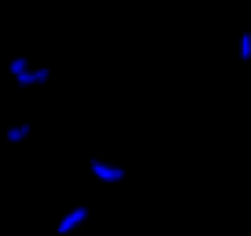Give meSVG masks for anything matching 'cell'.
<instances>
[{
	"label": "cell",
	"instance_id": "cell-3",
	"mask_svg": "<svg viewBox=\"0 0 251 236\" xmlns=\"http://www.w3.org/2000/svg\"><path fill=\"white\" fill-rule=\"evenodd\" d=\"M89 219H91V207L84 204V202H79V204L69 207L67 212H62V214L57 216V221H54V234H57V236H72V234H76L79 229H84Z\"/></svg>",
	"mask_w": 251,
	"mask_h": 236
},
{
	"label": "cell",
	"instance_id": "cell-1",
	"mask_svg": "<svg viewBox=\"0 0 251 236\" xmlns=\"http://www.w3.org/2000/svg\"><path fill=\"white\" fill-rule=\"evenodd\" d=\"M8 76L13 79V84L20 91H35L42 89L52 81V67L35 62L27 54H15L13 59H8Z\"/></svg>",
	"mask_w": 251,
	"mask_h": 236
},
{
	"label": "cell",
	"instance_id": "cell-2",
	"mask_svg": "<svg viewBox=\"0 0 251 236\" xmlns=\"http://www.w3.org/2000/svg\"><path fill=\"white\" fill-rule=\"evenodd\" d=\"M86 170L89 175L103 185V187H116L121 185L126 177H128V170H126L118 160H111V158H101V155H94L86 160Z\"/></svg>",
	"mask_w": 251,
	"mask_h": 236
},
{
	"label": "cell",
	"instance_id": "cell-5",
	"mask_svg": "<svg viewBox=\"0 0 251 236\" xmlns=\"http://www.w3.org/2000/svg\"><path fill=\"white\" fill-rule=\"evenodd\" d=\"M236 52H239V59H241L244 64L251 62V35H249V32H241L239 45H236Z\"/></svg>",
	"mask_w": 251,
	"mask_h": 236
},
{
	"label": "cell",
	"instance_id": "cell-4",
	"mask_svg": "<svg viewBox=\"0 0 251 236\" xmlns=\"http://www.w3.org/2000/svg\"><path fill=\"white\" fill-rule=\"evenodd\" d=\"M32 133H35V123L27 121V118H18V121L8 123L3 136H5L8 145H23V143H27L32 138Z\"/></svg>",
	"mask_w": 251,
	"mask_h": 236
}]
</instances>
